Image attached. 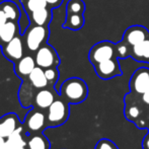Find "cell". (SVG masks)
Returning a JSON list of instances; mask_svg holds the SVG:
<instances>
[{
    "instance_id": "83f0119b",
    "label": "cell",
    "mask_w": 149,
    "mask_h": 149,
    "mask_svg": "<svg viewBox=\"0 0 149 149\" xmlns=\"http://www.w3.org/2000/svg\"><path fill=\"white\" fill-rule=\"evenodd\" d=\"M94 149H119V148L112 140L107 139V138H102L100 141H97Z\"/></svg>"
},
{
    "instance_id": "e0dca14e",
    "label": "cell",
    "mask_w": 149,
    "mask_h": 149,
    "mask_svg": "<svg viewBox=\"0 0 149 149\" xmlns=\"http://www.w3.org/2000/svg\"><path fill=\"white\" fill-rule=\"evenodd\" d=\"M131 58L140 63H149V38L132 47Z\"/></svg>"
},
{
    "instance_id": "4dcf8cb0",
    "label": "cell",
    "mask_w": 149,
    "mask_h": 149,
    "mask_svg": "<svg viewBox=\"0 0 149 149\" xmlns=\"http://www.w3.org/2000/svg\"><path fill=\"white\" fill-rule=\"evenodd\" d=\"M46 1H47L48 5L51 6V7H57L62 3L63 0H46Z\"/></svg>"
},
{
    "instance_id": "30bf717a",
    "label": "cell",
    "mask_w": 149,
    "mask_h": 149,
    "mask_svg": "<svg viewBox=\"0 0 149 149\" xmlns=\"http://www.w3.org/2000/svg\"><path fill=\"white\" fill-rule=\"evenodd\" d=\"M60 94H58L57 91L54 89V86H48L39 89L33 98V107L40 109V110L47 111V109L53 104L54 100Z\"/></svg>"
},
{
    "instance_id": "836d02e7",
    "label": "cell",
    "mask_w": 149,
    "mask_h": 149,
    "mask_svg": "<svg viewBox=\"0 0 149 149\" xmlns=\"http://www.w3.org/2000/svg\"><path fill=\"white\" fill-rule=\"evenodd\" d=\"M1 149H7V147H6V146H5V144H4V146H3V147H2Z\"/></svg>"
},
{
    "instance_id": "ffe728a7",
    "label": "cell",
    "mask_w": 149,
    "mask_h": 149,
    "mask_svg": "<svg viewBox=\"0 0 149 149\" xmlns=\"http://www.w3.org/2000/svg\"><path fill=\"white\" fill-rule=\"evenodd\" d=\"M16 33H17L16 22L7 20L3 26H0V40L6 44L16 37Z\"/></svg>"
},
{
    "instance_id": "8fae6325",
    "label": "cell",
    "mask_w": 149,
    "mask_h": 149,
    "mask_svg": "<svg viewBox=\"0 0 149 149\" xmlns=\"http://www.w3.org/2000/svg\"><path fill=\"white\" fill-rule=\"evenodd\" d=\"M148 38H149L148 29H146L143 26L135 24V26H129L127 30L124 31L122 40L125 41L129 46L133 47V46L141 43L142 41L148 39Z\"/></svg>"
},
{
    "instance_id": "4316f807",
    "label": "cell",
    "mask_w": 149,
    "mask_h": 149,
    "mask_svg": "<svg viewBox=\"0 0 149 149\" xmlns=\"http://www.w3.org/2000/svg\"><path fill=\"white\" fill-rule=\"evenodd\" d=\"M48 6L46 0H28L26 1V8L29 11H36L38 9L46 8Z\"/></svg>"
},
{
    "instance_id": "603a6c76",
    "label": "cell",
    "mask_w": 149,
    "mask_h": 149,
    "mask_svg": "<svg viewBox=\"0 0 149 149\" xmlns=\"http://www.w3.org/2000/svg\"><path fill=\"white\" fill-rule=\"evenodd\" d=\"M0 7L3 9V11L5 12L6 16H7L8 20H13L16 22L19 17V10H18L17 6L14 3L9 1H5L0 5Z\"/></svg>"
},
{
    "instance_id": "1f68e13d",
    "label": "cell",
    "mask_w": 149,
    "mask_h": 149,
    "mask_svg": "<svg viewBox=\"0 0 149 149\" xmlns=\"http://www.w3.org/2000/svg\"><path fill=\"white\" fill-rule=\"evenodd\" d=\"M142 146H143V149H149V132L144 137L143 142H142Z\"/></svg>"
},
{
    "instance_id": "f1b7e54d",
    "label": "cell",
    "mask_w": 149,
    "mask_h": 149,
    "mask_svg": "<svg viewBox=\"0 0 149 149\" xmlns=\"http://www.w3.org/2000/svg\"><path fill=\"white\" fill-rule=\"evenodd\" d=\"M7 20H8V18H7V16H6L5 12L3 11V9H2L1 7H0V26H3Z\"/></svg>"
},
{
    "instance_id": "4fadbf2b",
    "label": "cell",
    "mask_w": 149,
    "mask_h": 149,
    "mask_svg": "<svg viewBox=\"0 0 149 149\" xmlns=\"http://www.w3.org/2000/svg\"><path fill=\"white\" fill-rule=\"evenodd\" d=\"M3 53L7 59L16 63L19 59L24 57V47H22V42L20 38L15 37L5 44L3 47Z\"/></svg>"
},
{
    "instance_id": "277c9868",
    "label": "cell",
    "mask_w": 149,
    "mask_h": 149,
    "mask_svg": "<svg viewBox=\"0 0 149 149\" xmlns=\"http://www.w3.org/2000/svg\"><path fill=\"white\" fill-rule=\"evenodd\" d=\"M22 125L28 134L43 133L44 130L47 129L46 111L33 107L24 117Z\"/></svg>"
},
{
    "instance_id": "f546056e",
    "label": "cell",
    "mask_w": 149,
    "mask_h": 149,
    "mask_svg": "<svg viewBox=\"0 0 149 149\" xmlns=\"http://www.w3.org/2000/svg\"><path fill=\"white\" fill-rule=\"evenodd\" d=\"M140 98H141V100L144 102V104H146V106L149 107V89L147 91H145L144 93H142L141 95H139Z\"/></svg>"
},
{
    "instance_id": "8992f818",
    "label": "cell",
    "mask_w": 149,
    "mask_h": 149,
    "mask_svg": "<svg viewBox=\"0 0 149 149\" xmlns=\"http://www.w3.org/2000/svg\"><path fill=\"white\" fill-rule=\"evenodd\" d=\"M130 92L141 95L149 89V68L147 67H140L136 69L132 74L129 81Z\"/></svg>"
},
{
    "instance_id": "9c48e42d",
    "label": "cell",
    "mask_w": 149,
    "mask_h": 149,
    "mask_svg": "<svg viewBox=\"0 0 149 149\" xmlns=\"http://www.w3.org/2000/svg\"><path fill=\"white\" fill-rule=\"evenodd\" d=\"M48 38V30L44 26H33L26 35V45L29 51L37 52Z\"/></svg>"
},
{
    "instance_id": "ac0fdd59",
    "label": "cell",
    "mask_w": 149,
    "mask_h": 149,
    "mask_svg": "<svg viewBox=\"0 0 149 149\" xmlns=\"http://www.w3.org/2000/svg\"><path fill=\"white\" fill-rule=\"evenodd\" d=\"M26 148L28 149H51V143L49 139L43 135V133L28 134L26 138Z\"/></svg>"
},
{
    "instance_id": "d6a6232c",
    "label": "cell",
    "mask_w": 149,
    "mask_h": 149,
    "mask_svg": "<svg viewBox=\"0 0 149 149\" xmlns=\"http://www.w3.org/2000/svg\"><path fill=\"white\" fill-rule=\"evenodd\" d=\"M5 141H6L5 138L2 137V136H0V149H1L4 146V144H5Z\"/></svg>"
},
{
    "instance_id": "6da1fadb",
    "label": "cell",
    "mask_w": 149,
    "mask_h": 149,
    "mask_svg": "<svg viewBox=\"0 0 149 149\" xmlns=\"http://www.w3.org/2000/svg\"><path fill=\"white\" fill-rule=\"evenodd\" d=\"M124 115L138 129H149V107L141 100L139 95L128 92L124 97Z\"/></svg>"
},
{
    "instance_id": "7c38bea8",
    "label": "cell",
    "mask_w": 149,
    "mask_h": 149,
    "mask_svg": "<svg viewBox=\"0 0 149 149\" xmlns=\"http://www.w3.org/2000/svg\"><path fill=\"white\" fill-rule=\"evenodd\" d=\"M19 118L14 113H8L0 118V136L6 139L22 126Z\"/></svg>"
},
{
    "instance_id": "9a60e30c",
    "label": "cell",
    "mask_w": 149,
    "mask_h": 149,
    "mask_svg": "<svg viewBox=\"0 0 149 149\" xmlns=\"http://www.w3.org/2000/svg\"><path fill=\"white\" fill-rule=\"evenodd\" d=\"M38 90L39 89H37L35 86H33V84L28 79H24L19 88V91H18V100H19L20 104L24 108H33V98H35V95Z\"/></svg>"
},
{
    "instance_id": "d4e9b609",
    "label": "cell",
    "mask_w": 149,
    "mask_h": 149,
    "mask_svg": "<svg viewBox=\"0 0 149 149\" xmlns=\"http://www.w3.org/2000/svg\"><path fill=\"white\" fill-rule=\"evenodd\" d=\"M66 10L67 13H84L85 3L82 0H69Z\"/></svg>"
},
{
    "instance_id": "3957f363",
    "label": "cell",
    "mask_w": 149,
    "mask_h": 149,
    "mask_svg": "<svg viewBox=\"0 0 149 149\" xmlns=\"http://www.w3.org/2000/svg\"><path fill=\"white\" fill-rule=\"evenodd\" d=\"M70 115V104L61 95L46 111L47 128H57L67 122Z\"/></svg>"
},
{
    "instance_id": "5b68a950",
    "label": "cell",
    "mask_w": 149,
    "mask_h": 149,
    "mask_svg": "<svg viewBox=\"0 0 149 149\" xmlns=\"http://www.w3.org/2000/svg\"><path fill=\"white\" fill-rule=\"evenodd\" d=\"M115 57H117L116 44L111 41L98 42L92 46L88 53V60L93 66Z\"/></svg>"
},
{
    "instance_id": "7402d4cb",
    "label": "cell",
    "mask_w": 149,
    "mask_h": 149,
    "mask_svg": "<svg viewBox=\"0 0 149 149\" xmlns=\"http://www.w3.org/2000/svg\"><path fill=\"white\" fill-rule=\"evenodd\" d=\"M51 10L48 9L47 7L31 12V20L37 26H45V24H47L51 19Z\"/></svg>"
},
{
    "instance_id": "484cf974",
    "label": "cell",
    "mask_w": 149,
    "mask_h": 149,
    "mask_svg": "<svg viewBox=\"0 0 149 149\" xmlns=\"http://www.w3.org/2000/svg\"><path fill=\"white\" fill-rule=\"evenodd\" d=\"M45 74L50 86H55L58 79H59V71H58L57 67H51V68L45 69Z\"/></svg>"
},
{
    "instance_id": "7a4b0ae2",
    "label": "cell",
    "mask_w": 149,
    "mask_h": 149,
    "mask_svg": "<svg viewBox=\"0 0 149 149\" xmlns=\"http://www.w3.org/2000/svg\"><path fill=\"white\" fill-rule=\"evenodd\" d=\"M59 92L60 95L70 104H78L87 98L88 87L83 79L71 77L61 84Z\"/></svg>"
},
{
    "instance_id": "e575fe53",
    "label": "cell",
    "mask_w": 149,
    "mask_h": 149,
    "mask_svg": "<svg viewBox=\"0 0 149 149\" xmlns=\"http://www.w3.org/2000/svg\"><path fill=\"white\" fill-rule=\"evenodd\" d=\"M148 132H149V129H148Z\"/></svg>"
},
{
    "instance_id": "d6986e66",
    "label": "cell",
    "mask_w": 149,
    "mask_h": 149,
    "mask_svg": "<svg viewBox=\"0 0 149 149\" xmlns=\"http://www.w3.org/2000/svg\"><path fill=\"white\" fill-rule=\"evenodd\" d=\"M26 79L37 89H42V88H45V87L50 86L49 82H48V79L45 74V69L41 68L39 66L35 67V69L31 71V74L29 75Z\"/></svg>"
},
{
    "instance_id": "44dd1931",
    "label": "cell",
    "mask_w": 149,
    "mask_h": 149,
    "mask_svg": "<svg viewBox=\"0 0 149 149\" xmlns=\"http://www.w3.org/2000/svg\"><path fill=\"white\" fill-rule=\"evenodd\" d=\"M83 26H84L83 13H67L66 20H65L63 26L73 31H78Z\"/></svg>"
},
{
    "instance_id": "2e32d148",
    "label": "cell",
    "mask_w": 149,
    "mask_h": 149,
    "mask_svg": "<svg viewBox=\"0 0 149 149\" xmlns=\"http://www.w3.org/2000/svg\"><path fill=\"white\" fill-rule=\"evenodd\" d=\"M37 66L36 61L31 56H24L22 59H19L14 65V71L17 74L18 77L24 80L28 78V76L31 74V71Z\"/></svg>"
},
{
    "instance_id": "5bb4252c",
    "label": "cell",
    "mask_w": 149,
    "mask_h": 149,
    "mask_svg": "<svg viewBox=\"0 0 149 149\" xmlns=\"http://www.w3.org/2000/svg\"><path fill=\"white\" fill-rule=\"evenodd\" d=\"M26 138H28V132L26 131L24 125H22L9 137L6 138L5 146L7 149H28Z\"/></svg>"
},
{
    "instance_id": "ba28073f",
    "label": "cell",
    "mask_w": 149,
    "mask_h": 149,
    "mask_svg": "<svg viewBox=\"0 0 149 149\" xmlns=\"http://www.w3.org/2000/svg\"><path fill=\"white\" fill-rule=\"evenodd\" d=\"M93 67L96 75L104 80H109V79L121 76L123 74L121 66H120L119 58L117 57L100 62L94 65Z\"/></svg>"
},
{
    "instance_id": "cb8c5ba5",
    "label": "cell",
    "mask_w": 149,
    "mask_h": 149,
    "mask_svg": "<svg viewBox=\"0 0 149 149\" xmlns=\"http://www.w3.org/2000/svg\"><path fill=\"white\" fill-rule=\"evenodd\" d=\"M131 50L132 47L129 46L125 41L121 40L116 44V55L119 59H127L131 57Z\"/></svg>"
},
{
    "instance_id": "52a82bcc",
    "label": "cell",
    "mask_w": 149,
    "mask_h": 149,
    "mask_svg": "<svg viewBox=\"0 0 149 149\" xmlns=\"http://www.w3.org/2000/svg\"><path fill=\"white\" fill-rule=\"evenodd\" d=\"M35 61L37 66L43 69L57 67L60 63V59L56 53L55 49L49 45H43L36 52Z\"/></svg>"
}]
</instances>
